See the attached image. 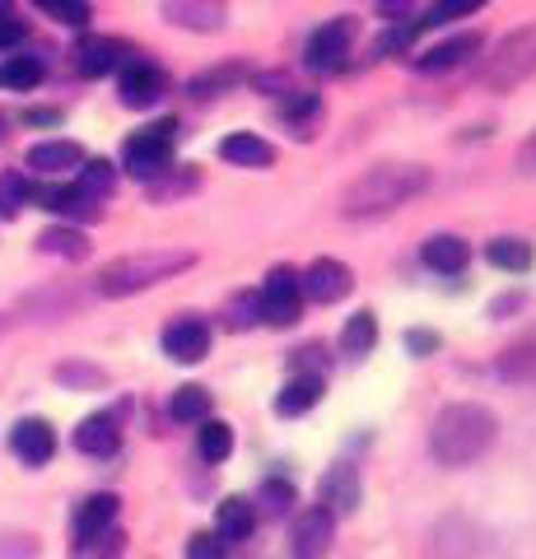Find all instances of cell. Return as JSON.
I'll return each mask as SVG.
<instances>
[{
	"mask_svg": "<svg viewBox=\"0 0 536 559\" xmlns=\"http://www.w3.org/2000/svg\"><path fill=\"white\" fill-rule=\"evenodd\" d=\"M480 5H486V0H434V5H429V20L453 24V20H466V14L480 10Z\"/></svg>",
	"mask_w": 536,
	"mask_h": 559,
	"instance_id": "37",
	"label": "cell"
},
{
	"mask_svg": "<svg viewBox=\"0 0 536 559\" xmlns=\"http://www.w3.org/2000/svg\"><path fill=\"white\" fill-rule=\"evenodd\" d=\"M486 257H490V266H499V271H527L532 266V248L523 238H495L486 248Z\"/></svg>",
	"mask_w": 536,
	"mask_h": 559,
	"instance_id": "29",
	"label": "cell"
},
{
	"mask_svg": "<svg viewBox=\"0 0 536 559\" xmlns=\"http://www.w3.org/2000/svg\"><path fill=\"white\" fill-rule=\"evenodd\" d=\"M257 318H262V308H257V299H248V304L238 299V304H234V318H229V326H252Z\"/></svg>",
	"mask_w": 536,
	"mask_h": 559,
	"instance_id": "42",
	"label": "cell"
},
{
	"mask_svg": "<svg viewBox=\"0 0 536 559\" xmlns=\"http://www.w3.org/2000/svg\"><path fill=\"white\" fill-rule=\"evenodd\" d=\"M196 448H201V457L205 462H224L234 452V429L224 425V419H201V439H196Z\"/></svg>",
	"mask_w": 536,
	"mask_h": 559,
	"instance_id": "28",
	"label": "cell"
},
{
	"mask_svg": "<svg viewBox=\"0 0 536 559\" xmlns=\"http://www.w3.org/2000/svg\"><path fill=\"white\" fill-rule=\"evenodd\" d=\"M322 509L332 518H345V513L359 509V476L350 466H336L332 476L322 480Z\"/></svg>",
	"mask_w": 536,
	"mask_h": 559,
	"instance_id": "17",
	"label": "cell"
},
{
	"mask_svg": "<svg viewBox=\"0 0 536 559\" xmlns=\"http://www.w3.org/2000/svg\"><path fill=\"white\" fill-rule=\"evenodd\" d=\"M257 499L266 503V513L281 518V513H289V509H294V485H289V480H266V485H262V495H257Z\"/></svg>",
	"mask_w": 536,
	"mask_h": 559,
	"instance_id": "36",
	"label": "cell"
},
{
	"mask_svg": "<svg viewBox=\"0 0 536 559\" xmlns=\"http://www.w3.org/2000/svg\"><path fill=\"white\" fill-rule=\"evenodd\" d=\"M257 527V513L248 499H224L219 503V540H248V532Z\"/></svg>",
	"mask_w": 536,
	"mask_h": 559,
	"instance_id": "26",
	"label": "cell"
},
{
	"mask_svg": "<svg viewBox=\"0 0 536 559\" xmlns=\"http://www.w3.org/2000/svg\"><path fill=\"white\" fill-rule=\"evenodd\" d=\"M219 154L229 164H238V168H271V159H275V150L266 145V140L262 135H248V131H238V135L224 140Z\"/></svg>",
	"mask_w": 536,
	"mask_h": 559,
	"instance_id": "23",
	"label": "cell"
},
{
	"mask_svg": "<svg viewBox=\"0 0 536 559\" xmlns=\"http://www.w3.org/2000/svg\"><path fill=\"white\" fill-rule=\"evenodd\" d=\"M117 443H122V433H117V419L112 415H90L75 429V448L90 452V457H112Z\"/></svg>",
	"mask_w": 536,
	"mask_h": 559,
	"instance_id": "18",
	"label": "cell"
},
{
	"mask_svg": "<svg viewBox=\"0 0 536 559\" xmlns=\"http://www.w3.org/2000/svg\"><path fill=\"white\" fill-rule=\"evenodd\" d=\"M112 518H117V495L84 499L80 513H75V550H94L103 540V532L112 527Z\"/></svg>",
	"mask_w": 536,
	"mask_h": 559,
	"instance_id": "13",
	"label": "cell"
},
{
	"mask_svg": "<svg viewBox=\"0 0 536 559\" xmlns=\"http://www.w3.org/2000/svg\"><path fill=\"white\" fill-rule=\"evenodd\" d=\"M122 61H127V47L117 38H84L75 47V66H80V75H90V80L108 75V70H117Z\"/></svg>",
	"mask_w": 536,
	"mask_h": 559,
	"instance_id": "16",
	"label": "cell"
},
{
	"mask_svg": "<svg viewBox=\"0 0 536 559\" xmlns=\"http://www.w3.org/2000/svg\"><path fill=\"white\" fill-rule=\"evenodd\" d=\"M378 5H383V10H388V14H402V10H406V5H410V0H378Z\"/></svg>",
	"mask_w": 536,
	"mask_h": 559,
	"instance_id": "46",
	"label": "cell"
},
{
	"mask_svg": "<svg viewBox=\"0 0 536 559\" xmlns=\"http://www.w3.org/2000/svg\"><path fill=\"white\" fill-rule=\"evenodd\" d=\"M33 197H38L43 210H51V215H65V219H98V201H94L84 187H43V191H33Z\"/></svg>",
	"mask_w": 536,
	"mask_h": 559,
	"instance_id": "15",
	"label": "cell"
},
{
	"mask_svg": "<svg viewBox=\"0 0 536 559\" xmlns=\"http://www.w3.org/2000/svg\"><path fill=\"white\" fill-rule=\"evenodd\" d=\"M0 140H5V117H0Z\"/></svg>",
	"mask_w": 536,
	"mask_h": 559,
	"instance_id": "47",
	"label": "cell"
},
{
	"mask_svg": "<svg viewBox=\"0 0 536 559\" xmlns=\"http://www.w3.org/2000/svg\"><path fill=\"white\" fill-rule=\"evenodd\" d=\"M172 121H159V127H145V131H135L127 140V150H122V164L131 178H141V182H154L159 173H168L172 164Z\"/></svg>",
	"mask_w": 536,
	"mask_h": 559,
	"instance_id": "5",
	"label": "cell"
},
{
	"mask_svg": "<svg viewBox=\"0 0 536 559\" xmlns=\"http://www.w3.org/2000/svg\"><path fill=\"white\" fill-rule=\"evenodd\" d=\"M350 285H355V275H350V266L345 261H336V257H318L313 266H308L303 275H299V289H303V299H313V304H341L345 294H350Z\"/></svg>",
	"mask_w": 536,
	"mask_h": 559,
	"instance_id": "7",
	"label": "cell"
},
{
	"mask_svg": "<svg viewBox=\"0 0 536 559\" xmlns=\"http://www.w3.org/2000/svg\"><path fill=\"white\" fill-rule=\"evenodd\" d=\"M499 378L536 382V326L527 331V336H517L504 355H499Z\"/></svg>",
	"mask_w": 536,
	"mask_h": 559,
	"instance_id": "22",
	"label": "cell"
},
{
	"mask_svg": "<svg viewBox=\"0 0 536 559\" xmlns=\"http://www.w3.org/2000/svg\"><path fill=\"white\" fill-rule=\"evenodd\" d=\"M499 439V419L490 406L480 401H457V406H443L434 415V429H429V448L443 466H472L480 462Z\"/></svg>",
	"mask_w": 536,
	"mask_h": 559,
	"instance_id": "1",
	"label": "cell"
},
{
	"mask_svg": "<svg viewBox=\"0 0 536 559\" xmlns=\"http://www.w3.org/2000/svg\"><path fill=\"white\" fill-rule=\"evenodd\" d=\"M38 10H47L57 24H65V28H84L90 24V0H38Z\"/></svg>",
	"mask_w": 536,
	"mask_h": 559,
	"instance_id": "35",
	"label": "cell"
},
{
	"mask_svg": "<svg viewBox=\"0 0 536 559\" xmlns=\"http://www.w3.org/2000/svg\"><path fill=\"white\" fill-rule=\"evenodd\" d=\"M466 242L462 238H453V234H434L425 242V266L429 271H443V275H457L462 266H466Z\"/></svg>",
	"mask_w": 536,
	"mask_h": 559,
	"instance_id": "24",
	"label": "cell"
},
{
	"mask_svg": "<svg viewBox=\"0 0 536 559\" xmlns=\"http://www.w3.org/2000/svg\"><path fill=\"white\" fill-rule=\"evenodd\" d=\"M10 448L20 452V462L28 466H47L51 452H57V433H51L47 419H20L10 433Z\"/></svg>",
	"mask_w": 536,
	"mask_h": 559,
	"instance_id": "14",
	"label": "cell"
},
{
	"mask_svg": "<svg viewBox=\"0 0 536 559\" xmlns=\"http://www.w3.org/2000/svg\"><path fill=\"white\" fill-rule=\"evenodd\" d=\"M164 20L187 33L224 28V0H164Z\"/></svg>",
	"mask_w": 536,
	"mask_h": 559,
	"instance_id": "12",
	"label": "cell"
},
{
	"mask_svg": "<svg viewBox=\"0 0 536 559\" xmlns=\"http://www.w3.org/2000/svg\"><path fill=\"white\" fill-rule=\"evenodd\" d=\"M38 252H51V257H71V261H80L84 252H90V242H84V234H75V229H47V234L38 238Z\"/></svg>",
	"mask_w": 536,
	"mask_h": 559,
	"instance_id": "32",
	"label": "cell"
},
{
	"mask_svg": "<svg viewBox=\"0 0 536 559\" xmlns=\"http://www.w3.org/2000/svg\"><path fill=\"white\" fill-rule=\"evenodd\" d=\"M429 168H415V164H378L369 168L365 178H355L341 197V215L345 219H378V215H392L402 210L406 201H415L420 191H429Z\"/></svg>",
	"mask_w": 536,
	"mask_h": 559,
	"instance_id": "2",
	"label": "cell"
},
{
	"mask_svg": "<svg viewBox=\"0 0 536 559\" xmlns=\"http://www.w3.org/2000/svg\"><path fill=\"white\" fill-rule=\"evenodd\" d=\"M229 555V540H219V532H196L192 540H187V559H224Z\"/></svg>",
	"mask_w": 536,
	"mask_h": 559,
	"instance_id": "38",
	"label": "cell"
},
{
	"mask_svg": "<svg viewBox=\"0 0 536 559\" xmlns=\"http://www.w3.org/2000/svg\"><path fill=\"white\" fill-rule=\"evenodd\" d=\"M532 75H536V24L509 33V38L480 61V84L495 94H509Z\"/></svg>",
	"mask_w": 536,
	"mask_h": 559,
	"instance_id": "4",
	"label": "cell"
},
{
	"mask_svg": "<svg viewBox=\"0 0 536 559\" xmlns=\"http://www.w3.org/2000/svg\"><path fill=\"white\" fill-rule=\"evenodd\" d=\"M24 20H14V14L5 10V14H0V47H20L24 43Z\"/></svg>",
	"mask_w": 536,
	"mask_h": 559,
	"instance_id": "41",
	"label": "cell"
},
{
	"mask_svg": "<svg viewBox=\"0 0 536 559\" xmlns=\"http://www.w3.org/2000/svg\"><path fill=\"white\" fill-rule=\"evenodd\" d=\"M378 341V322H373V312H355L350 322H345L341 331V355H350V359H365L369 349Z\"/></svg>",
	"mask_w": 536,
	"mask_h": 559,
	"instance_id": "25",
	"label": "cell"
},
{
	"mask_svg": "<svg viewBox=\"0 0 536 559\" xmlns=\"http://www.w3.org/2000/svg\"><path fill=\"white\" fill-rule=\"evenodd\" d=\"M192 261H196L192 252H141V257H122V261H112V266H103L94 285H98L103 299H127V294H135V289H150V285H159V280L187 271Z\"/></svg>",
	"mask_w": 536,
	"mask_h": 559,
	"instance_id": "3",
	"label": "cell"
},
{
	"mask_svg": "<svg viewBox=\"0 0 536 559\" xmlns=\"http://www.w3.org/2000/svg\"><path fill=\"white\" fill-rule=\"evenodd\" d=\"M112 182H117V173H112L108 159H84V164H80V182H75V187H84L94 201H98V197H108Z\"/></svg>",
	"mask_w": 536,
	"mask_h": 559,
	"instance_id": "34",
	"label": "cell"
},
{
	"mask_svg": "<svg viewBox=\"0 0 536 559\" xmlns=\"http://www.w3.org/2000/svg\"><path fill=\"white\" fill-rule=\"evenodd\" d=\"M350 38H355L350 20L322 24L313 38H308V66H313V70H341L345 57H350Z\"/></svg>",
	"mask_w": 536,
	"mask_h": 559,
	"instance_id": "9",
	"label": "cell"
},
{
	"mask_svg": "<svg viewBox=\"0 0 536 559\" xmlns=\"http://www.w3.org/2000/svg\"><path fill=\"white\" fill-rule=\"evenodd\" d=\"M480 51V38L476 33H457V38H448V43H439V47H429L425 57H415V66L420 70H453V66H462L466 57H476Z\"/></svg>",
	"mask_w": 536,
	"mask_h": 559,
	"instance_id": "21",
	"label": "cell"
},
{
	"mask_svg": "<svg viewBox=\"0 0 536 559\" xmlns=\"http://www.w3.org/2000/svg\"><path fill=\"white\" fill-rule=\"evenodd\" d=\"M243 80H248L243 66H219V70H205V75L192 80V94H196V98H211V94L229 90V84H243Z\"/></svg>",
	"mask_w": 536,
	"mask_h": 559,
	"instance_id": "33",
	"label": "cell"
},
{
	"mask_svg": "<svg viewBox=\"0 0 536 559\" xmlns=\"http://www.w3.org/2000/svg\"><path fill=\"white\" fill-rule=\"evenodd\" d=\"M332 532L336 518L326 509H308L299 522H294V559H322L332 550Z\"/></svg>",
	"mask_w": 536,
	"mask_h": 559,
	"instance_id": "10",
	"label": "cell"
},
{
	"mask_svg": "<svg viewBox=\"0 0 536 559\" xmlns=\"http://www.w3.org/2000/svg\"><path fill=\"white\" fill-rule=\"evenodd\" d=\"M164 355L178 364H201L211 355V326L201 318H178L164 326Z\"/></svg>",
	"mask_w": 536,
	"mask_h": 559,
	"instance_id": "8",
	"label": "cell"
},
{
	"mask_svg": "<svg viewBox=\"0 0 536 559\" xmlns=\"http://www.w3.org/2000/svg\"><path fill=\"white\" fill-rule=\"evenodd\" d=\"M318 401H322V373H299L275 396V415H303V411H313Z\"/></svg>",
	"mask_w": 536,
	"mask_h": 559,
	"instance_id": "20",
	"label": "cell"
},
{
	"mask_svg": "<svg viewBox=\"0 0 536 559\" xmlns=\"http://www.w3.org/2000/svg\"><path fill=\"white\" fill-rule=\"evenodd\" d=\"M517 168H523L527 178H536V131H532V140H527V145L517 150Z\"/></svg>",
	"mask_w": 536,
	"mask_h": 559,
	"instance_id": "43",
	"label": "cell"
},
{
	"mask_svg": "<svg viewBox=\"0 0 536 559\" xmlns=\"http://www.w3.org/2000/svg\"><path fill=\"white\" fill-rule=\"evenodd\" d=\"M24 201H33V187L24 173H5L0 178V219H14L24 210Z\"/></svg>",
	"mask_w": 536,
	"mask_h": 559,
	"instance_id": "31",
	"label": "cell"
},
{
	"mask_svg": "<svg viewBox=\"0 0 536 559\" xmlns=\"http://www.w3.org/2000/svg\"><path fill=\"white\" fill-rule=\"evenodd\" d=\"M164 90H168V80H164L159 66L131 61L122 70V103H127V108H154V103L164 98Z\"/></svg>",
	"mask_w": 536,
	"mask_h": 559,
	"instance_id": "11",
	"label": "cell"
},
{
	"mask_svg": "<svg viewBox=\"0 0 536 559\" xmlns=\"http://www.w3.org/2000/svg\"><path fill=\"white\" fill-rule=\"evenodd\" d=\"M168 415L182 419V425H201V419H211V392L205 388H178L168 401Z\"/></svg>",
	"mask_w": 536,
	"mask_h": 559,
	"instance_id": "27",
	"label": "cell"
},
{
	"mask_svg": "<svg viewBox=\"0 0 536 559\" xmlns=\"http://www.w3.org/2000/svg\"><path fill=\"white\" fill-rule=\"evenodd\" d=\"M415 43V24H392L383 38H378V51H383V57H392V51H406Z\"/></svg>",
	"mask_w": 536,
	"mask_h": 559,
	"instance_id": "39",
	"label": "cell"
},
{
	"mask_svg": "<svg viewBox=\"0 0 536 559\" xmlns=\"http://www.w3.org/2000/svg\"><path fill=\"white\" fill-rule=\"evenodd\" d=\"M285 112H289L294 121H308V117L322 112V98H318V94H294V98H285Z\"/></svg>",
	"mask_w": 536,
	"mask_h": 559,
	"instance_id": "40",
	"label": "cell"
},
{
	"mask_svg": "<svg viewBox=\"0 0 536 559\" xmlns=\"http://www.w3.org/2000/svg\"><path fill=\"white\" fill-rule=\"evenodd\" d=\"M80 164H84V150L75 140H43V145L28 150V168H38V173H71Z\"/></svg>",
	"mask_w": 536,
	"mask_h": 559,
	"instance_id": "19",
	"label": "cell"
},
{
	"mask_svg": "<svg viewBox=\"0 0 536 559\" xmlns=\"http://www.w3.org/2000/svg\"><path fill=\"white\" fill-rule=\"evenodd\" d=\"M257 308H262V322H271V326H294L299 322V308H303L299 271L275 266L266 275V289H262V299H257Z\"/></svg>",
	"mask_w": 536,
	"mask_h": 559,
	"instance_id": "6",
	"label": "cell"
},
{
	"mask_svg": "<svg viewBox=\"0 0 536 559\" xmlns=\"http://www.w3.org/2000/svg\"><path fill=\"white\" fill-rule=\"evenodd\" d=\"M406 345L415 349V355H429V349L439 345V336H429V331H410V336H406Z\"/></svg>",
	"mask_w": 536,
	"mask_h": 559,
	"instance_id": "44",
	"label": "cell"
},
{
	"mask_svg": "<svg viewBox=\"0 0 536 559\" xmlns=\"http://www.w3.org/2000/svg\"><path fill=\"white\" fill-rule=\"evenodd\" d=\"M43 80V61L38 57H10L0 66V90H33Z\"/></svg>",
	"mask_w": 536,
	"mask_h": 559,
	"instance_id": "30",
	"label": "cell"
},
{
	"mask_svg": "<svg viewBox=\"0 0 536 559\" xmlns=\"http://www.w3.org/2000/svg\"><path fill=\"white\" fill-rule=\"evenodd\" d=\"M24 121H33V127H57V121H61V112H43V108H38V112H28Z\"/></svg>",
	"mask_w": 536,
	"mask_h": 559,
	"instance_id": "45",
	"label": "cell"
}]
</instances>
